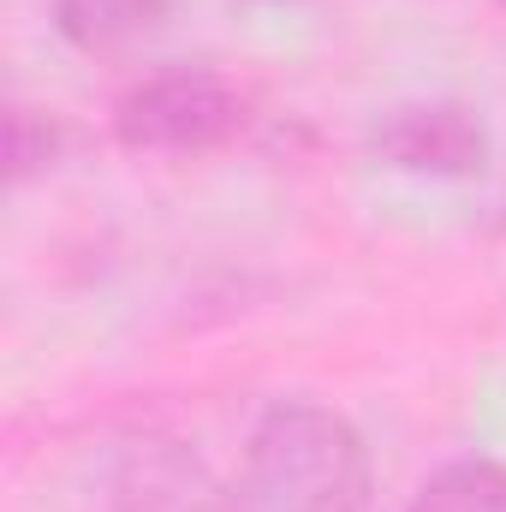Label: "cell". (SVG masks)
Instances as JSON below:
<instances>
[{
	"label": "cell",
	"mask_w": 506,
	"mask_h": 512,
	"mask_svg": "<svg viewBox=\"0 0 506 512\" xmlns=\"http://www.w3.org/2000/svg\"><path fill=\"white\" fill-rule=\"evenodd\" d=\"M54 155H60V126H54L48 114H36V108H12V120H6V161H12V179L24 185L30 173L54 167Z\"/></svg>",
	"instance_id": "52a82bcc"
},
{
	"label": "cell",
	"mask_w": 506,
	"mask_h": 512,
	"mask_svg": "<svg viewBox=\"0 0 506 512\" xmlns=\"http://www.w3.org/2000/svg\"><path fill=\"white\" fill-rule=\"evenodd\" d=\"M251 120L245 90L221 72H155L114 102V137L137 155H209Z\"/></svg>",
	"instance_id": "7a4b0ae2"
},
{
	"label": "cell",
	"mask_w": 506,
	"mask_h": 512,
	"mask_svg": "<svg viewBox=\"0 0 506 512\" xmlns=\"http://www.w3.org/2000/svg\"><path fill=\"white\" fill-rule=\"evenodd\" d=\"M173 0H54V30L78 54H120L143 42Z\"/></svg>",
	"instance_id": "5b68a950"
},
{
	"label": "cell",
	"mask_w": 506,
	"mask_h": 512,
	"mask_svg": "<svg viewBox=\"0 0 506 512\" xmlns=\"http://www.w3.org/2000/svg\"><path fill=\"white\" fill-rule=\"evenodd\" d=\"M114 512H239L173 441H137L114 477Z\"/></svg>",
	"instance_id": "277c9868"
},
{
	"label": "cell",
	"mask_w": 506,
	"mask_h": 512,
	"mask_svg": "<svg viewBox=\"0 0 506 512\" xmlns=\"http://www.w3.org/2000/svg\"><path fill=\"white\" fill-rule=\"evenodd\" d=\"M411 512H506V465L495 459H459L423 483Z\"/></svg>",
	"instance_id": "8992f818"
},
{
	"label": "cell",
	"mask_w": 506,
	"mask_h": 512,
	"mask_svg": "<svg viewBox=\"0 0 506 512\" xmlns=\"http://www.w3.org/2000/svg\"><path fill=\"white\" fill-rule=\"evenodd\" d=\"M370 149L393 173L471 179L489 161V131L465 102H399L370 126Z\"/></svg>",
	"instance_id": "3957f363"
},
{
	"label": "cell",
	"mask_w": 506,
	"mask_h": 512,
	"mask_svg": "<svg viewBox=\"0 0 506 512\" xmlns=\"http://www.w3.org/2000/svg\"><path fill=\"white\" fill-rule=\"evenodd\" d=\"M364 435L328 405L286 399L251 429L245 471L233 489L239 512H370Z\"/></svg>",
	"instance_id": "6da1fadb"
}]
</instances>
